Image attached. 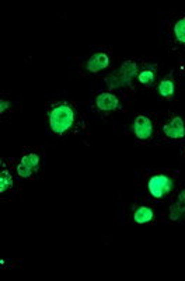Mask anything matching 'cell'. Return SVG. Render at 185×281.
<instances>
[{
    "label": "cell",
    "instance_id": "cell-13",
    "mask_svg": "<svg viewBox=\"0 0 185 281\" xmlns=\"http://www.w3.org/2000/svg\"><path fill=\"white\" fill-rule=\"evenodd\" d=\"M139 82L142 85H150L154 82V73L152 71H143L139 73Z\"/></svg>",
    "mask_w": 185,
    "mask_h": 281
},
{
    "label": "cell",
    "instance_id": "cell-11",
    "mask_svg": "<svg viewBox=\"0 0 185 281\" xmlns=\"http://www.w3.org/2000/svg\"><path fill=\"white\" fill-rule=\"evenodd\" d=\"M12 186H13V177H12V175L7 170H3L2 175H0V191L5 193Z\"/></svg>",
    "mask_w": 185,
    "mask_h": 281
},
{
    "label": "cell",
    "instance_id": "cell-8",
    "mask_svg": "<svg viewBox=\"0 0 185 281\" xmlns=\"http://www.w3.org/2000/svg\"><path fill=\"white\" fill-rule=\"evenodd\" d=\"M108 65H110V58H108V55L99 52L94 53L91 58L88 59V62H87V69H88L90 72L97 73L100 72V71L108 68Z\"/></svg>",
    "mask_w": 185,
    "mask_h": 281
},
{
    "label": "cell",
    "instance_id": "cell-3",
    "mask_svg": "<svg viewBox=\"0 0 185 281\" xmlns=\"http://www.w3.org/2000/svg\"><path fill=\"white\" fill-rule=\"evenodd\" d=\"M149 193L152 194L154 198H163L165 194L170 193V190L172 187L171 179L165 175H156L149 180Z\"/></svg>",
    "mask_w": 185,
    "mask_h": 281
},
{
    "label": "cell",
    "instance_id": "cell-7",
    "mask_svg": "<svg viewBox=\"0 0 185 281\" xmlns=\"http://www.w3.org/2000/svg\"><path fill=\"white\" fill-rule=\"evenodd\" d=\"M163 131L168 138L171 139H179L184 138L185 135V127L182 120L179 117H174L167 125L163 127Z\"/></svg>",
    "mask_w": 185,
    "mask_h": 281
},
{
    "label": "cell",
    "instance_id": "cell-14",
    "mask_svg": "<svg viewBox=\"0 0 185 281\" xmlns=\"http://www.w3.org/2000/svg\"><path fill=\"white\" fill-rule=\"evenodd\" d=\"M184 212H185V209L182 208L178 203L172 204L171 208H170V218H171L172 221H178L179 216L182 215Z\"/></svg>",
    "mask_w": 185,
    "mask_h": 281
},
{
    "label": "cell",
    "instance_id": "cell-1",
    "mask_svg": "<svg viewBox=\"0 0 185 281\" xmlns=\"http://www.w3.org/2000/svg\"><path fill=\"white\" fill-rule=\"evenodd\" d=\"M74 121V113L67 104H59L49 113V124L53 132L63 134L72 127Z\"/></svg>",
    "mask_w": 185,
    "mask_h": 281
},
{
    "label": "cell",
    "instance_id": "cell-6",
    "mask_svg": "<svg viewBox=\"0 0 185 281\" xmlns=\"http://www.w3.org/2000/svg\"><path fill=\"white\" fill-rule=\"evenodd\" d=\"M96 104L103 111H113V110H118L119 107H121L117 96L108 92L100 93L97 98H96Z\"/></svg>",
    "mask_w": 185,
    "mask_h": 281
},
{
    "label": "cell",
    "instance_id": "cell-5",
    "mask_svg": "<svg viewBox=\"0 0 185 281\" xmlns=\"http://www.w3.org/2000/svg\"><path fill=\"white\" fill-rule=\"evenodd\" d=\"M40 164V157L35 153H28L21 159V163L17 166V173L21 177H30L33 175V172Z\"/></svg>",
    "mask_w": 185,
    "mask_h": 281
},
{
    "label": "cell",
    "instance_id": "cell-16",
    "mask_svg": "<svg viewBox=\"0 0 185 281\" xmlns=\"http://www.w3.org/2000/svg\"><path fill=\"white\" fill-rule=\"evenodd\" d=\"M0 111L2 113H5L6 111V108H9V105H10V103L9 101H6V100H2V103H0Z\"/></svg>",
    "mask_w": 185,
    "mask_h": 281
},
{
    "label": "cell",
    "instance_id": "cell-9",
    "mask_svg": "<svg viewBox=\"0 0 185 281\" xmlns=\"http://www.w3.org/2000/svg\"><path fill=\"white\" fill-rule=\"evenodd\" d=\"M135 221L138 223H147L153 221V218H154V214H153V211L149 207H139L136 209V212H135Z\"/></svg>",
    "mask_w": 185,
    "mask_h": 281
},
{
    "label": "cell",
    "instance_id": "cell-15",
    "mask_svg": "<svg viewBox=\"0 0 185 281\" xmlns=\"http://www.w3.org/2000/svg\"><path fill=\"white\" fill-rule=\"evenodd\" d=\"M178 204L185 209V190H182L178 196Z\"/></svg>",
    "mask_w": 185,
    "mask_h": 281
},
{
    "label": "cell",
    "instance_id": "cell-4",
    "mask_svg": "<svg viewBox=\"0 0 185 281\" xmlns=\"http://www.w3.org/2000/svg\"><path fill=\"white\" fill-rule=\"evenodd\" d=\"M133 131L135 135L140 139V141H146L153 135V125L150 120L146 116H139L133 123Z\"/></svg>",
    "mask_w": 185,
    "mask_h": 281
},
{
    "label": "cell",
    "instance_id": "cell-12",
    "mask_svg": "<svg viewBox=\"0 0 185 281\" xmlns=\"http://www.w3.org/2000/svg\"><path fill=\"white\" fill-rule=\"evenodd\" d=\"M174 34H175V37H177V39H178L179 42L185 44V17L184 19L178 20V21L175 23V26H174Z\"/></svg>",
    "mask_w": 185,
    "mask_h": 281
},
{
    "label": "cell",
    "instance_id": "cell-10",
    "mask_svg": "<svg viewBox=\"0 0 185 281\" xmlns=\"http://www.w3.org/2000/svg\"><path fill=\"white\" fill-rule=\"evenodd\" d=\"M159 93L161 97H171L172 94H174V83H172L171 80H163L159 86Z\"/></svg>",
    "mask_w": 185,
    "mask_h": 281
},
{
    "label": "cell",
    "instance_id": "cell-2",
    "mask_svg": "<svg viewBox=\"0 0 185 281\" xmlns=\"http://www.w3.org/2000/svg\"><path fill=\"white\" fill-rule=\"evenodd\" d=\"M138 72V65L132 62V61H126L124 62V65L121 66V69L114 72L111 76H108L106 79L107 85L111 89H117L119 86L129 85V82L132 80V78Z\"/></svg>",
    "mask_w": 185,
    "mask_h": 281
}]
</instances>
